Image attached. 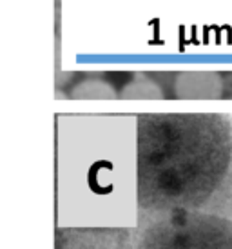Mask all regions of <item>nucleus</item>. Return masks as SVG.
<instances>
[{"label":"nucleus","instance_id":"f257e3e1","mask_svg":"<svg viewBox=\"0 0 232 249\" xmlns=\"http://www.w3.org/2000/svg\"><path fill=\"white\" fill-rule=\"evenodd\" d=\"M136 184L138 222L180 211L231 216V118L221 113L140 115Z\"/></svg>","mask_w":232,"mask_h":249},{"label":"nucleus","instance_id":"f03ea898","mask_svg":"<svg viewBox=\"0 0 232 249\" xmlns=\"http://www.w3.org/2000/svg\"><path fill=\"white\" fill-rule=\"evenodd\" d=\"M133 249H232V218L180 211L138 222Z\"/></svg>","mask_w":232,"mask_h":249},{"label":"nucleus","instance_id":"7ed1b4c3","mask_svg":"<svg viewBox=\"0 0 232 249\" xmlns=\"http://www.w3.org/2000/svg\"><path fill=\"white\" fill-rule=\"evenodd\" d=\"M56 249H133L127 229H60Z\"/></svg>","mask_w":232,"mask_h":249},{"label":"nucleus","instance_id":"20e7f679","mask_svg":"<svg viewBox=\"0 0 232 249\" xmlns=\"http://www.w3.org/2000/svg\"><path fill=\"white\" fill-rule=\"evenodd\" d=\"M174 95L182 100H212L223 95V82L216 71H182L174 80Z\"/></svg>","mask_w":232,"mask_h":249},{"label":"nucleus","instance_id":"39448f33","mask_svg":"<svg viewBox=\"0 0 232 249\" xmlns=\"http://www.w3.org/2000/svg\"><path fill=\"white\" fill-rule=\"evenodd\" d=\"M120 98H164V89L160 88L156 80H152L145 73H134L133 78L125 84L120 91Z\"/></svg>","mask_w":232,"mask_h":249},{"label":"nucleus","instance_id":"423d86ee","mask_svg":"<svg viewBox=\"0 0 232 249\" xmlns=\"http://www.w3.org/2000/svg\"><path fill=\"white\" fill-rule=\"evenodd\" d=\"M120 93H116V89L111 86L107 80L98 78V76H89L83 78L82 82H78L71 89V98L76 100H85V98H118Z\"/></svg>","mask_w":232,"mask_h":249}]
</instances>
